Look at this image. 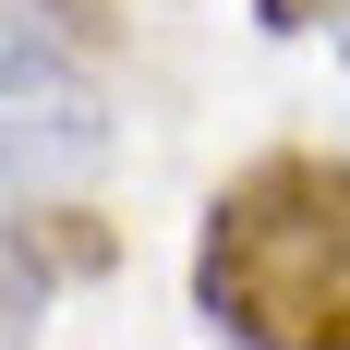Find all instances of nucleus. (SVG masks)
Masks as SVG:
<instances>
[{"mask_svg":"<svg viewBox=\"0 0 350 350\" xmlns=\"http://www.w3.org/2000/svg\"><path fill=\"white\" fill-rule=\"evenodd\" d=\"M193 302L242 350H350V170L338 157H254L206 206Z\"/></svg>","mask_w":350,"mask_h":350,"instance_id":"f257e3e1","label":"nucleus"},{"mask_svg":"<svg viewBox=\"0 0 350 350\" xmlns=\"http://www.w3.org/2000/svg\"><path fill=\"white\" fill-rule=\"evenodd\" d=\"M109 157V109L85 72H36V85H0V193H49V181H85Z\"/></svg>","mask_w":350,"mask_h":350,"instance_id":"f03ea898","label":"nucleus"},{"mask_svg":"<svg viewBox=\"0 0 350 350\" xmlns=\"http://www.w3.org/2000/svg\"><path fill=\"white\" fill-rule=\"evenodd\" d=\"M36 326H49V266H36V242L0 230V350H36Z\"/></svg>","mask_w":350,"mask_h":350,"instance_id":"7ed1b4c3","label":"nucleus"},{"mask_svg":"<svg viewBox=\"0 0 350 350\" xmlns=\"http://www.w3.org/2000/svg\"><path fill=\"white\" fill-rule=\"evenodd\" d=\"M36 72H61V36L36 25L25 0H0V85H36Z\"/></svg>","mask_w":350,"mask_h":350,"instance_id":"20e7f679","label":"nucleus"},{"mask_svg":"<svg viewBox=\"0 0 350 350\" xmlns=\"http://www.w3.org/2000/svg\"><path fill=\"white\" fill-rule=\"evenodd\" d=\"M314 12H338V0H254V25H266V36H302Z\"/></svg>","mask_w":350,"mask_h":350,"instance_id":"39448f33","label":"nucleus"},{"mask_svg":"<svg viewBox=\"0 0 350 350\" xmlns=\"http://www.w3.org/2000/svg\"><path fill=\"white\" fill-rule=\"evenodd\" d=\"M338 49H350V0H338Z\"/></svg>","mask_w":350,"mask_h":350,"instance_id":"423d86ee","label":"nucleus"}]
</instances>
